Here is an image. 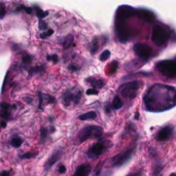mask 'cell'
I'll use <instances>...</instances> for the list:
<instances>
[{"label":"cell","mask_w":176,"mask_h":176,"mask_svg":"<svg viewBox=\"0 0 176 176\" xmlns=\"http://www.w3.org/2000/svg\"><path fill=\"white\" fill-rule=\"evenodd\" d=\"M1 127H2V128H5V127H6V121H1Z\"/></svg>","instance_id":"obj_43"},{"label":"cell","mask_w":176,"mask_h":176,"mask_svg":"<svg viewBox=\"0 0 176 176\" xmlns=\"http://www.w3.org/2000/svg\"><path fill=\"white\" fill-rule=\"evenodd\" d=\"M37 155H38L37 151H28V153L22 155L21 158L22 159H32V158H35Z\"/></svg>","instance_id":"obj_30"},{"label":"cell","mask_w":176,"mask_h":176,"mask_svg":"<svg viewBox=\"0 0 176 176\" xmlns=\"http://www.w3.org/2000/svg\"><path fill=\"white\" fill-rule=\"evenodd\" d=\"M65 172H66V167L64 165H61L59 167V173L63 174V173H65Z\"/></svg>","instance_id":"obj_39"},{"label":"cell","mask_w":176,"mask_h":176,"mask_svg":"<svg viewBox=\"0 0 176 176\" xmlns=\"http://www.w3.org/2000/svg\"><path fill=\"white\" fill-rule=\"evenodd\" d=\"M134 53L136 54L137 57H139L140 59H144V60H148L153 55V50L148 45H145V43H140L138 42L134 45L133 47Z\"/></svg>","instance_id":"obj_10"},{"label":"cell","mask_w":176,"mask_h":176,"mask_svg":"<svg viewBox=\"0 0 176 176\" xmlns=\"http://www.w3.org/2000/svg\"><path fill=\"white\" fill-rule=\"evenodd\" d=\"M99 49V37L98 36H95L93 40L91 41V54H96V52Z\"/></svg>","instance_id":"obj_20"},{"label":"cell","mask_w":176,"mask_h":176,"mask_svg":"<svg viewBox=\"0 0 176 176\" xmlns=\"http://www.w3.org/2000/svg\"><path fill=\"white\" fill-rule=\"evenodd\" d=\"M117 66H118V63L117 62V61H112V62L109 64V67H108V72H109L110 74H113L117 71Z\"/></svg>","instance_id":"obj_27"},{"label":"cell","mask_w":176,"mask_h":176,"mask_svg":"<svg viewBox=\"0 0 176 176\" xmlns=\"http://www.w3.org/2000/svg\"><path fill=\"white\" fill-rule=\"evenodd\" d=\"M173 134V127L172 126H166L164 128L159 131V133L157 134V140L159 141H165V140H168L169 138L172 136Z\"/></svg>","instance_id":"obj_13"},{"label":"cell","mask_w":176,"mask_h":176,"mask_svg":"<svg viewBox=\"0 0 176 176\" xmlns=\"http://www.w3.org/2000/svg\"><path fill=\"white\" fill-rule=\"evenodd\" d=\"M103 134V129L99 126H95V125H92V126H87L83 128L80 132L78 133V138L79 142H83L88 139H99V138L102 136Z\"/></svg>","instance_id":"obj_3"},{"label":"cell","mask_w":176,"mask_h":176,"mask_svg":"<svg viewBox=\"0 0 176 176\" xmlns=\"http://www.w3.org/2000/svg\"><path fill=\"white\" fill-rule=\"evenodd\" d=\"M37 96H38V100H39L38 108L40 110H43V102H45V100H46L47 103H55L56 102L55 97L50 96V95H45L40 92V91L37 92Z\"/></svg>","instance_id":"obj_14"},{"label":"cell","mask_w":176,"mask_h":176,"mask_svg":"<svg viewBox=\"0 0 176 176\" xmlns=\"http://www.w3.org/2000/svg\"><path fill=\"white\" fill-rule=\"evenodd\" d=\"M49 136V130L46 129L45 127H42L41 129H40V142H45V139Z\"/></svg>","instance_id":"obj_26"},{"label":"cell","mask_w":176,"mask_h":176,"mask_svg":"<svg viewBox=\"0 0 176 176\" xmlns=\"http://www.w3.org/2000/svg\"><path fill=\"white\" fill-rule=\"evenodd\" d=\"M121 106H123V101L121 100V98L118 96H116L112 101V108L113 109H120Z\"/></svg>","instance_id":"obj_24"},{"label":"cell","mask_w":176,"mask_h":176,"mask_svg":"<svg viewBox=\"0 0 176 176\" xmlns=\"http://www.w3.org/2000/svg\"><path fill=\"white\" fill-rule=\"evenodd\" d=\"M91 170H92V168H91V166L89 164L79 165L78 167L76 168L73 176H89L91 173Z\"/></svg>","instance_id":"obj_16"},{"label":"cell","mask_w":176,"mask_h":176,"mask_svg":"<svg viewBox=\"0 0 176 176\" xmlns=\"http://www.w3.org/2000/svg\"><path fill=\"white\" fill-rule=\"evenodd\" d=\"M47 28V24L45 22H43L42 20L41 21H39V29L40 30H45Z\"/></svg>","instance_id":"obj_34"},{"label":"cell","mask_w":176,"mask_h":176,"mask_svg":"<svg viewBox=\"0 0 176 176\" xmlns=\"http://www.w3.org/2000/svg\"><path fill=\"white\" fill-rule=\"evenodd\" d=\"M141 82L139 80H133V82H129L127 83L121 84L120 87L118 91L121 93L124 97L129 98V99H134L137 95V91L141 86Z\"/></svg>","instance_id":"obj_5"},{"label":"cell","mask_w":176,"mask_h":176,"mask_svg":"<svg viewBox=\"0 0 176 176\" xmlns=\"http://www.w3.org/2000/svg\"><path fill=\"white\" fill-rule=\"evenodd\" d=\"M11 173H9V171H3L1 173V176H9Z\"/></svg>","instance_id":"obj_42"},{"label":"cell","mask_w":176,"mask_h":176,"mask_svg":"<svg viewBox=\"0 0 176 176\" xmlns=\"http://www.w3.org/2000/svg\"><path fill=\"white\" fill-rule=\"evenodd\" d=\"M136 16L138 18L144 20V21L147 23H154L155 21V13L153 12L148 11V9H144V8L136 9Z\"/></svg>","instance_id":"obj_12"},{"label":"cell","mask_w":176,"mask_h":176,"mask_svg":"<svg viewBox=\"0 0 176 176\" xmlns=\"http://www.w3.org/2000/svg\"><path fill=\"white\" fill-rule=\"evenodd\" d=\"M22 60H23V63L25 64V65H29V64H31V62H32V57L30 55H28L27 53H23Z\"/></svg>","instance_id":"obj_28"},{"label":"cell","mask_w":176,"mask_h":176,"mask_svg":"<svg viewBox=\"0 0 176 176\" xmlns=\"http://www.w3.org/2000/svg\"><path fill=\"white\" fill-rule=\"evenodd\" d=\"M24 11H25L27 13H28V15H30V13H32L33 8H31V7H27V6H25V7H24Z\"/></svg>","instance_id":"obj_41"},{"label":"cell","mask_w":176,"mask_h":176,"mask_svg":"<svg viewBox=\"0 0 176 176\" xmlns=\"http://www.w3.org/2000/svg\"><path fill=\"white\" fill-rule=\"evenodd\" d=\"M171 33V30L168 26L162 25V24H155L153 28L151 39L158 46H163L168 42Z\"/></svg>","instance_id":"obj_2"},{"label":"cell","mask_w":176,"mask_h":176,"mask_svg":"<svg viewBox=\"0 0 176 176\" xmlns=\"http://www.w3.org/2000/svg\"><path fill=\"white\" fill-rule=\"evenodd\" d=\"M169 176H176V173H171Z\"/></svg>","instance_id":"obj_45"},{"label":"cell","mask_w":176,"mask_h":176,"mask_svg":"<svg viewBox=\"0 0 176 176\" xmlns=\"http://www.w3.org/2000/svg\"><path fill=\"white\" fill-rule=\"evenodd\" d=\"M116 34L121 42H127L130 38V28L125 21H116Z\"/></svg>","instance_id":"obj_6"},{"label":"cell","mask_w":176,"mask_h":176,"mask_svg":"<svg viewBox=\"0 0 176 176\" xmlns=\"http://www.w3.org/2000/svg\"><path fill=\"white\" fill-rule=\"evenodd\" d=\"M141 174H142L141 171H137V172H133V173L131 172V173H129L127 176H141Z\"/></svg>","instance_id":"obj_40"},{"label":"cell","mask_w":176,"mask_h":176,"mask_svg":"<svg viewBox=\"0 0 176 176\" xmlns=\"http://www.w3.org/2000/svg\"><path fill=\"white\" fill-rule=\"evenodd\" d=\"M110 57V50H103L102 53H101V55H100V60L102 61V62H104V61H106L108 58Z\"/></svg>","instance_id":"obj_29"},{"label":"cell","mask_w":176,"mask_h":176,"mask_svg":"<svg viewBox=\"0 0 176 176\" xmlns=\"http://www.w3.org/2000/svg\"><path fill=\"white\" fill-rule=\"evenodd\" d=\"M0 6H1V15H0V18L3 19V18H4V16H5V7H4V5H3L2 2L0 3Z\"/></svg>","instance_id":"obj_36"},{"label":"cell","mask_w":176,"mask_h":176,"mask_svg":"<svg viewBox=\"0 0 176 176\" xmlns=\"http://www.w3.org/2000/svg\"><path fill=\"white\" fill-rule=\"evenodd\" d=\"M153 102L146 103L147 109L151 111H163L165 109L173 107L176 103V91L174 88L164 86V84H155L148 90L144 99H157Z\"/></svg>","instance_id":"obj_1"},{"label":"cell","mask_w":176,"mask_h":176,"mask_svg":"<svg viewBox=\"0 0 176 176\" xmlns=\"http://www.w3.org/2000/svg\"><path fill=\"white\" fill-rule=\"evenodd\" d=\"M138 116H139V114H138V112H136V117H135V118H136V120H138V118H139V117H138Z\"/></svg>","instance_id":"obj_44"},{"label":"cell","mask_w":176,"mask_h":176,"mask_svg":"<svg viewBox=\"0 0 176 176\" xmlns=\"http://www.w3.org/2000/svg\"><path fill=\"white\" fill-rule=\"evenodd\" d=\"M86 82L89 83L91 86L93 87V89H102V88L104 87V82L102 79H97L95 78V77H88V78H86Z\"/></svg>","instance_id":"obj_18"},{"label":"cell","mask_w":176,"mask_h":176,"mask_svg":"<svg viewBox=\"0 0 176 176\" xmlns=\"http://www.w3.org/2000/svg\"><path fill=\"white\" fill-rule=\"evenodd\" d=\"M46 59H47V61H50V62H53L54 64H56V63H58L59 57H58V55H55V54H54V55H49L46 57Z\"/></svg>","instance_id":"obj_31"},{"label":"cell","mask_w":176,"mask_h":176,"mask_svg":"<svg viewBox=\"0 0 176 176\" xmlns=\"http://www.w3.org/2000/svg\"><path fill=\"white\" fill-rule=\"evenodd\" d=\"M1 113H0V116L3 118V120H8L9 118V116H11V107L12 105L6 102H2L1 103Z\"/></svg>","instance_id":"obj_17"},{"label":"cell","mask_w":176,"mask_h":176,"mask_svg":"<svg viewBox=\"0 0 176 176\" xmlns=\"http://www.w3.org/2000/svg\"><path fill=\"white\" fill-rule=\"evenodd\" d=\"M45 71V65H41V66H35V67H31V68L28 69V72H29V75L31 76L33 74H37V73H41Z\"/></svg>","instance_id":"obj_22"},{"label":"cell","mask_w":176,"mask_h":176,"mask_svg":"<svg viewBox=\"0 0 176 176\" xmlns=\"http://www.w3.org/2000/svg\"><path fill=\"white\" fill-rule=\"evenodd\" d=\"M107 150L106 147V141H98L96 143H94L87 151V155L90 159H96L98 157H100L104 151Z\"/></svg>","instance_id":"obj_8"},{"label":"cell","mask_w":176,"mask_h":176,"mask_svg":"<svg viewBox=\"0 0 176 176\" xmlns=\"http://www.w3.org/2000/svg\"><path fill=\"white\" fill-rule=\"evenodd\" d=\"M157 69L163 75L167 77H176V61L164 60L157 63Z\"/></svg>","instance_id":"obj_4"},{"label":"cell","mask_w":176,"mask_h":176,"mask_svg":"<svg viewBox=\"0 0 176 176\" xmlns=\"http://www.w3.org/2000/svg\"><path fill=\"white\" fill-rule=\"evenodd\" d=\"M60 158H61V150H56L55 153H54L49 158V160L45 162V170H49L50 168H52L53 166L60 160Z\"/></svg>","instance_id":"obj_15"},{"label":"cell","mask_w":176,"mask_h":176,"mask_svg":"<svg viewBox=\"0 0 176 176\" xmlns=\"http://www.w3.org/2000/svg\"><path fill=\"white\" fill-rule=\"evenodd\" d=\"M23 143V140H22V138L21 137H19V136H15V137H12V140H11V144L12 145L13 147H20L22 145Z\"/></svg>","instance_id":"obj_25"},{"label":"cell","mask_w":176,"mask_h":176,"mask_svg":"<svg viewBox=\"0 0 176 176\" xmlns=\"http://www.w3.org/2000/svg\"><path fill=\"white\" fill-rule=\"evenodd\" d=\"M80 99H82V91L80 90H67L63 94V104L65 106H68L71 102L77 104Z\"/></svg>","instance_id":"obj_9"},{"label":"cell","mask_w":176,"mask_h":176,"mask_svg":"<svg viewBox=\"0 0 176 176\" xmlns=\"http://www.w3.org/2000/svg\"><path fill=\"white\" fill-rule=\"evenodd\" d=\"M74 45V42H73V36L69 34L65 37V40H64L63 42V47L65 50H68L70 47H72Z\"/></svg>","instance_id":"obj_21"},{"label":"cell","mask_w":176,"mask_h":176,"mask_svg":"<svg viewBox=\"0 0 176 176\" xmlns=\"http://www.w3.org/2000/svg\"><path fill=\"white\" fill-rule=\"evenodd\" d=\"M98 90H96V89H89L87 91V95H98Z\"/></svg>","instance_id":"obj_35"},{"label":"cell","mask_w":176,"mask_h":176,"mask_svg":"<svg viewBox=\"0 0 176 176\" xmlns=\"http://www.w3.org/2000/svg\"><path fill=\"white\" fill-rule=\"evenodd\" d=\"M54 34V30L53 29H50V30H47V31L45 33H42V34H40V38H46V37H49V36H52Z\"/></svg>","instance_id":"obj_32"},{"label":"cell","mask_w":176,"mask_h":176,"mask_svg":"<svg viewBox=\"0 0 176 176\" xmlns=\"http://www.w3.org/2000/svg\"><path fill=\"white\" fill-rule=\"evenodd\" d=\"M101 168H102V165H101V164H100V166H99V165L97 166V167H96V170H95V174H94V176H98V175H100Z\"/></svg>","instance_id":"obj_37"},{"label":"cell","mask_w":176,"mask_h":176,"mask_svg":"<svg viewBox=\"0 0 176 176\" xmlns=\"http://www.w3.org/2000/svg\"><path fill=\"white\" fill-rule=\"evenodd\" d=\"M67 68H68V70H70V71H77L79 69V67H77V66H75V65H69L68 67H67Z\"/></svg>","instance_id":"obj_38"},{"label":"cell","mask_w":176,"mask_h":176,"mask_svg":"<svg viewBox=\"0 0 176 176\" xmlns=\"http://www.w3.org/2000/svg\"><path fill=\"white\" fill-rule=\"evenodd\" d=\"M97 117V113L95 111H89V112L83 113L78 117L79 121H88V120H95Z\"/></svg>","instance_id":"obj_19"},{"label":"cell","mask_w":176,"mask_h":176,"mask_svg":"<svg viewBox=\"0 0 176 176\" xmlns=\"http://www.w3.org/2000/svg\"><path fill=\"white\" fill-rule=\"evenodd\" d=\"M35 13H36L37 18L39 19V21H41V20H43L47 15H49V12L42 11V9L39 8V7H35Z\"/></svg>","instance_id":"obj_23"},{"label":"cell","mask_w":176,"mask_h":176,"mask_svg":"<svg viewBox=\"0 0 176 176\" xmlns=\"http://www.w3.org/2000/svg\"><path fill=\"white\" fill-rule=\"evenodd\" d=\"M132 16H136V9L128 5H121L117 8L116 19L117 21H126Z\"/></svg>","instance_id":"obj_11"},{"label":"cell","mask_w":176,"mask_h":176,"mask_svg":"<svg viewBox=\"0 0 176 176\" xmlns=\"http://www.w3.org/2000/svg\"><path fill=\"white\" fill-rule=\"evenodd\" d=\"M135 148L134 147H131L129 150H127L124 153H121L111 159V167H121L123 166L124 164H126L128 161L130 160L133 155Z\"/></svg>","instance_id":"obj_7"},{"label":"cell","mask_w":176,"mask_h":176,"mask_svg":"<svg viewBox=\"0 0 176 176\" xmlns=\"http://www.w3.org/2000/svg\"><path fill=\"white\" fill-rule=\"evenodd\" d=\"M163 170V166H160V167H157V169L154 171V174L153 176H159L161 174V171Z\"/></svg>","instance_id":"obj_33"}]
</instances>
